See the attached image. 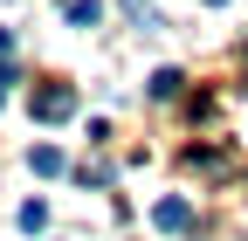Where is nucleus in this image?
Instances as JSON below:
<instances>
[{
    "mask_svg": "<svg viewBox=\"0 0 248 241\" xmlns=\"http://www.w3.org/2000/svg\"><path fill=\"white\" fill-rule=\"evenodd\" d=\"M69 110H76V90H69V83H48V90H35V117H42V124H62Z\"/></svg>",
    "mask_w": 248,
    "mask_h": 241,
    "instance_id": "nucleus-1",
    "label": "nucleus"
},
{
    "mask_svg": "<svg viewBox=\"0 0 248 241\" xmlns=\"http://www.w3.org/2000/svg\"><path fill=\"white\" fill-rule=\"evenodd\" d=\"M152 221H159L166 234H186V227H193V207H186V200H159V207H152Z\"/></svg>",
    "mask_w": 248,
    "mask_h": 241,
    "instance_id": "nucleus-2",
    "label": "nucleus"
},
{
    "mask_svg": "<svg viewBox=\"0 0 248 241\" xmlns=\"http://www.w3.org/2000/svg\"><path fill=\"white\" fill-rule=\"evenodd\" d=\"M179 83H186L179 69H152V83H145V90H152L159 104H172V97H179Z\"/></svg>",
    "mask_w": 248,
    "mask_h": 241,
    "instance_id": "nucleus-3",
    "label": "nucleus"
},
{
    "mask_svg": "<svg viewBox=\"0 0 248 241\" xmlns=\"http://www.w3.org/2000/svg\"><path fill=\"white\" fill-rule=\"evenodd\" d=\"M28 166H35L42 179H55V172H62V152H55V145H35V152H28Z\"/></svg>",
    "mask_w": 248,
    "mask_h": 241,
    "instance_id": "nucleus-4",
    "label": "nucleus"
},
{
    "mask_svg": "<svg viewBox=\"0 0 248 241\" xmlns=\"http://www.w3.org/2000/svg\"><path fill=\"white\" fill-rule=\"evenodd\" d=\"M69 21H76V28H97V21H104V0H69Z\"/></svg>",
    "mask_w": 248,
    "mask_h": 241,
    "instance_id": "nucleus-5",
    "label": "nucleus"
},
{
    "mask_svg": "<svg viewBox=\"0 0 248 241\" xmlns=\"http://www.w3.org/2000/svg\"><path fill=\"white\" fill-rule=\"evenodd\" d=\"M21 227H28V234H42V227H48V207H42V200H28V207H21Z\"/></svg>",
    "mask_w": 248,
    "mask_h": 241,
    "instance_id": "nucleus-6",
    "label": "nucleus"
},
{
    "mask_svg": "<svg viewBox=\"0 0 248 241\" xmlns=\"http://www.w3.org/2000/svg\"><path fill=\"white\" fill-rule=\"evenodd\" d=\"M7 48H14V42H7V28H0V55H7Z\"/></svg>",
    "mask_w": 248,
    "mask_h": 241,
    "instance_id": "nucleus-7",
    "label": "nucleus"
},
{
    "mask_svg": "<svg viewBox=\"0 0 248 241\" xmlns=\"http://www.w3.org/2000/svg\"><path fill=\"white\" fill-rule=\"evenodd\" d=\"M207 7H221V0H207Z\"/></svg>",
    "mask_w": 248,
    "mask_h": 241,
    "instance_id": "nucleus-8",
    "label": "nucleus"
}]
</instances>
